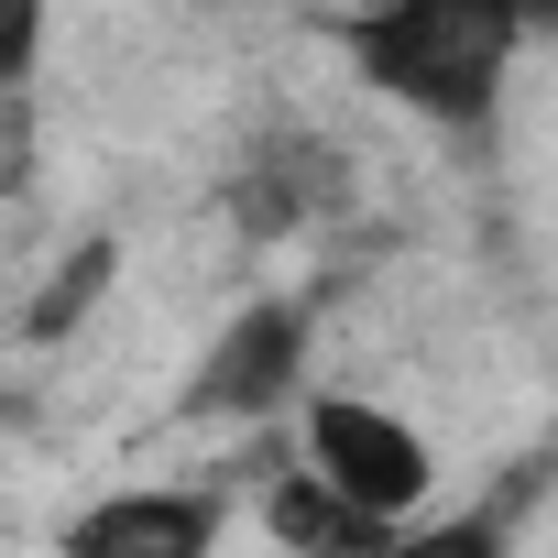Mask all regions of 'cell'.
Here are the masks:
<instances>
[{"label":"cell","instance_id":"cell-4","mask_svg":"<svg viewBox=\"0 0 558 558\" xmlns=\"http://www.w3.org/2000/svg\"><path fill=\"white\" fill-rule=\"evenodd\" d=\"M219 536V504L208 493H121L99 514H77V547L88 558H186Z\"/></svg>","mask_w":558,"mask_h":558},{"label":"cell","instance_id":"cell-3","mask_svg":"<svg viewBox=\"0 0 558 558\" xmlns=\"http://www.w3.org/2000/svg\"><path fill=\"white\" fill-rule=\"evenodd\" d=\"M296 351H307L296 307H252V318H230V340L197 362V405H208V416H263V405H286Z\"/></svg>","mask_w":558,"mask_h":558},{"label":"cell","instance_id":"cell-1","mask_svg":"<svg viewBox=\"0 0 558 558\" xmlns=\"http://www.w3.org/2000/svg\"><path fill=\"white\" fill-rule=\"evenodd\" d=\"M525 34V0H373L362 12V77L427 121H482Z\"/></svg>","mask_w":558,"mask_h":558},{"label":"cell","instance_id":"cell-2","mask_svg":"<svg viewBox=\"0 0 558 558\" xmlns=\"http://www.w3.org/2000/svg\"><path fill=\"white\" fill-rule=\"evenodd\" d=\"M307 471H329L351 504H373V514H395V504H416L427 493V449L384 416V405H362V395H329L318 416H307Z\"/></svg>","mask_w":558,"mask_h":558}]
</instances>
